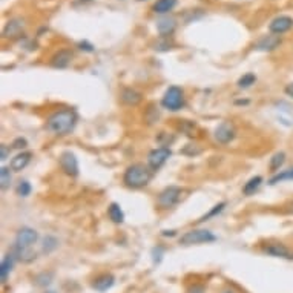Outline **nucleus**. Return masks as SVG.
I'll return each instance as SVG.
<instances>
[{
    "label": "nucleus",
    "mask_w": 293,
    "mask_h": 293,
    "mask_svg": "<svg viewBox=\"0 0 293 293\" xmlns=\"http://www.w3.org/2000/svg\"><path fill=\"white\" fill-rule=\"evenodd\" d=\"M226 207V203H220V204H217L211 212L209 214H206L204 217H201L200 218V223H203V221H207L209 218H212V217H215V215H218L220 212H223V209Z\"/></svg>",
    "instance_id": "obj_29"
},
{
    "label": "nucleus",
    "mask_w": 293,
    "mask_h": 293,
    "mask_svg": "<svg viewBox=\"0 0 293 293\" xmlns=\"http://www.w3.org/2000/svg\"><path fill=\"white\" fill-rule=\"evenodd\" d=\"M255 81H257V77H255V74H252V72H249V74H244L240 80H238V86L240 88H250L252 85H255Z\"/></svg>",
    "instance_id": "obj_27"
},
{
    "label": "nucleus",
    "mask_w": 293,
    "mask_h": 293,
    "mask_svg": "<svg viewBox=\"0 0 293 293\" xmlns=\"http://www.w3.org/2000/svg\"><path fill=\"white\" fill-rule=\"evenodd\" d=\"M177 23H175V18L172 17H161L158 22H157V31L161 34V35H169L174 32Z\"/></svg>",
    "instance_id": "obj_17"
},
{
    "label": "nucleus",
    "mask_w": 293,
    "mask_h": 293,
    "mask_svg": "<svg viewBox=\"0 0 293 293\" xmlns=\"http://www.w3.org/2000/svg\"><path fill=\"white\" fill-rule=\"evenodd\" d=\"M57 246H58V241L55 237H51V235L45 237V240H43V252L45 254H51L52 250L57 249Z\"/></svg>",
    "instance_id": "obj_28"
},
{
    "label": "nucleus",
    "mask_w": 293,
    "mask_h": 293,
    "mask_svg": "<svg viewBox=\"0 0 293 293\" xmlns=\"http://www.w3.org/2000/svg\"><path fill=\"white\" fill-rule=\"evenodd\" d=\"M172 155L171 149L169 148H158V149H154L149 155H148V163L151 166V169L157 171L160 167L169 160V157Z\"/></svg>",
    "instance_id": "obj_7"
},
{
    "label": "nucleus",
    "mask_w": 293,
    "mask_h": 293,
    "mask_svg": "<svg viewBox=\"0 0 293 293\" xmlns=\"http://www.w3.org/2000/svg\"><path fill=\"white\" fill-rule=\"evenodd\" d=\"M12 148H15V149H23V148H26V140L25 138H17L12 143Z\"/></svg>",
    "instance_id": "obj_34"
},
{
    "label": "nucleus",
    "mask_w": 293,
    "mask_h": 293,
    "mask_svg": "<svg viewBox=\"0 0 293 293\" xmlns=\"http://www.w3.org/2000/svg\"><path fill=\"white\" fill-rule=\"evenodd\" d=\"M292 28H293V18L289 17V15H280V17L272 20L270 25H269L270 32L277 34V35H281V34L287 32Z\"/></svg>",
    "instance_id": "obj_9"
},
{
    "label": "nucleus",
    "mask_w": 293,
    "mask_h": 293,
    "mask_svg": "<svg viewBox=\"0 0 293 293\" xmlns=\"http://www.w3.org/2000/svg\"><path fill=\"white\" fill-rule=\"evenodd\" d=\"M108 214H109V218H111L114 223H117V224H120V223L124 221V214H123V211H121L120 204H117V203H112V204L108 207Z\"/></svg>",
    "instance_id": "obj_22"
},
{
    "label": "nucleus",
    "mask_w": 293,
    "mask_h": 293,
    "mask_svg": "<svg viewBox=\"0 0 293 293\" xmlns=\"http://www.w3.org/2000/svg\"><path fill=\"white\" fill-rule=\"evenodd\" d=\"M181 197V189L177 186H169L158 195V206L161 209H169L174 207Z\"/></svg>",
    "instance_id": "obj_5"
},
{
    "label": "nucleus",
    "mask_w": 293,
    "mask_h": 293,
    "mask_svg": "<svg viewBox=\"0 0 293 293\" xmlns=\"http://www.w3.org/2000/svg\"><path fill=\"white\" fill-rule=\"evenodd\" d=\"M12 266H14V255L12 254H8L2 260V264H0V275H2V283L6 281L9 272L12 270Z\"/></svg>",
    "instance_id": "obj_19"
},
{
    "label": "nucleus",
    "mask_w": 293,
    "mask_h": 293,
    "mask_svg": "<svg viewBox=\"0 0 293 293\" xmlns=\"http://www.w3.org/2000/svg\"><path fill=\"white\" fill-rule=\"evenodd\" d=\"M234 138H235V128H234V124H230L229 121L221 123L215 129V140L221 144H227Z\"/></svg>",
    "instance_id": "obj_10"
},
{
    "label": "nucleus",
    "mask_w": 293,
    "mask_h": 293,
    "mask_svg": "<svg viewBox=\"0 0 293 293\" xmlns=\"http://www.w3.org/2000/svg\"><path fill=\"white\" fill-rule=\"evenodd\" d=\"M78 46H80L81 51H88V52H92L94 51V46L89 43V41H80Z\"/></svg>",
    "instance_id": "obj_36"
},
{
    "label": "nucleus",
    "mask_w": 293,
    "mask_h": 293,
    "mask_svg": "<svg viewBox=\"0 0 293 293\" xmlns=\"http://www.w3.org/2000/svg\"><path fill=\"white\" fill-rule=\"evenodd\" d=\"M138 2H143V0H138Z\"/></svg>",
    "instance_id": "obj_41"
},
{
    "label": "nucleus",
    "mask_w": 293,
    "mask_h": 293,
    "mask_svg": "<svg viewBox=\"0 0 293 293\" xmlns=\"http://www.w3.org/2000/svg\"><path fill=\"white\" fill-rule=\"evenodd\" d=\"M11 184V171L9 167H2V171H0V187H2V191H6Z\"/></svg>",
    "instance_id": "obj_26"
},
{
    "label": "nucleus",
    "mask_w": 293,
    "mask_h": 293,
    "mask_svg": "<svg viewBox=\"0 0 293 293\" xmlns=\"http://www.w3.org/2000/svg\"><path fill=\"white\" fill-rule=\"evenodd\" d=\"M280 43H281L280 35H274V34L264 35L257 41V49H260V51H274L280 46Z\"/></svg>",
    "instance_id": "obj_11"
},
{
    "label": "nucleus",
    "mask_w": 293,
    "mask_h": 293,
    "mask_svg": "<svg viewBox=\"0 0 293 293\" xmlns=\"http://www.w3.org/2000/svg\"><path fill=\"white\" fill-rule=\"evenodd\" d=\"M38 286H49L52 281V274H41L35 278Z\"/></svg>",
    "instance_id": "obj_31"
},
{
    "label": "nucleus",
    "mask_w": 293,
    "mask_h": 293,
    "mask_svg": "<svg viewBox=\"0 0 293 293\" xmlns=\"http://www.w3.org/2000/svg\"><path fill=\"white\" fill-rule=\"evenodd\" d=\"M14 252L23 263H29V261L35 260V254L32 252L31 249H15L14 247Z\"/></svg>",
    "instance_id": "obj_24"
},
{
    "label": "nucleus",
    "mask_w": 293,
    "mask_h": 293,
    "mask_svg": "<svg viewBox=\"0 0 293 293\" xmlns=\"http://www.w3.org/2000/svg\"><path fill=\"white\" fill-rule=\"evenodd\" d=\"M114 283H115V278L111 274H103L94 280L92 289H95L97 292H106L114 286Z\"/></svg>",
    "instance_id": "obj_14"
},
{
    "label": "nucleus",
    "mask_w": 293,
    "mask_h": 293,
    "mask_svg": "<svg viewBox=\"0 0 293 293\" xmlns=\"http://www.w3.org/2000/svg\"><path fill=\"white\" fill-rule=\"evenodd\" d=\"M17 194L20 197H28L31 194V184L28 181H20L17 186Z\"/></svg>",
    "instance_id": "obj_30"
},
{
    "label": "nucleus",
    "mask_w": 293,
    "mask_h": 293,
    "mask_svg": "<svg viewBox=\"0 0 293 293\" xmlns=\"http://www.w3.org/2000/svg\"><path fill=\"white\" fill-rule=\"evenodd\" d=\"M152 178V171L148 166L144 164H132L129 166L126 172H124L123 181L128 187H132V189H140V187H144Z\"/></svg>",
    "instance_id": "obj_2"
},
{
    "label": "nucleus",
    "mask_w": 293,
    "mask_h": 293,
    "mask_svg": "<svg viewBox=\"0 0 293 293\" xmlns=\"http://www.w3.org/2000/svg\"><path fill=\"white\" fill-rule=\"evenodd\" d=\"M71 58H72V52L69 49H61L51 58V65L57 69H63L71 63Z\"/></svg>",
    "instance_id": "obj_12"
},
{
    "label": "nucleus",
    "mask_w": 293,
    "mask_h": 293,
    "mask_svg": "<svg viewBox=\"0 0 293 293\" xmlns=\"http://www.w3.org/2000/svg\"><path fill=\"white\" fill-rule=\"evenodd\" d=\"M175 5H177V0H157L154 5V11L157 14H166V12L172 11Z\"/></svg>",
    "instance_id": "obj_20"
},
{
    "label": "nucleus",
    "mask_w": 293,
    "mask_h": 293,
    "mask_svg": "<svg viewBox=\"0 0 293 293\" xmlns=\"http://www.w3.org/2000/svg\"><path fill=\"white\" fill-rule=\"evenodd\" d=\"M163 235H164V237H167V235H171V237H172V235H175V232H174V230H164Z\"/></svg>",
    "instance_id": "obj_38"
},
{
    "label": "nucleus",
    "mask_w": 293,
    "mask_h": 293,
    "mask_svg": "<svg viewBox=\"0 0 293 293\" xmlns=\"http://www.w3.org/2000/svg\"><path fill=\"white\" fill-rule=\"evenodd\" d=\"M204 292H206V289L201 284H194L192 287H189V290H187V293H204Z\"/></svg>",
    "instance_id": "obj_33"
},
{
    "label": "nucleus",
    "mask_w": 293,
    "mask_h": 293,
    "mask_svg": "<svg viewBox=\"0 0 293 293\" xmlns=\"http://www.w3.org/2000/svg\"><path fill=\"white\" fill-rule=\"evenodd\" d=\"M141 100H143V95L135 89L126 88V89L121 91V101L124 104H128V106H137Z\"/></svg>",
    "instance_id": "obj_16"
},
{
    "label": "nucleus",
    "mask_w": 293,
    "mask_h": 293,
    "mask_svg": "<svg viewBox=\"0 0 293 293\" xmlns=\"http://www.w3.org/2000/svg\"><path fill=\"white\" fill-rule=\"evenodd\" d=\"M290 180L293 181V167H290V169H286V171L277 174L275 177H272L270 181H269V184L275 186V184H278L281 181H290Z\"/></svg>",
    "instance_id": "obj_23"
},
{
    "label": "nucleus",
    "mask_w": 293,
    "mask_h": 293,
    "mask_svg": "<svg viewBox=\"0 0 293 293\" xmlns=\"http://www.w3.org/2000/svg\"><path fill=\"white\" fill-rule=\"evenodd\" d=\"M38 240V234L31 227H23L18 230L15 237V249H31V246Z\"/></svg>",
    "instance_id": "obj_6"
},
{
    "label": "nucleus",
    "mask_w": 293,
    "mask_h": 293,
    "mask_svg": "<svg viewBox=\"0 0 293 293\" xmlns=\"http://www.w3.org/2000/svg\"><path fill=\"white\" fill-rule=\"evenodd\" d=\"M221 293H235L234 290H230V289H226V290H223Z\"/></svg>",
    "instance_id": "obj_39"
},
{
    "label": "nucleus",
    "mask_w": 293,
    "mask_h": 293,
    "mask_svg": "<svg viewBox=\"0 0 293 293\" xmlns=\"http://www.w3.org/2000/svg\"><path fill=\"white\" fill-rule=\"evenodd\" d=\"M264 252L272 255V257H277V258H292L290 257V252L289 249L284 246V244H269L264 247Z\"/></svg>",
    "instance_id": "obj_18"
},
{
    "label": "nucleus",
    "mask_w": 293,
    "mask_h": 293,
    "mask_svg": "<svg viewBox=\"0 0 293 293\" xmlns=\"http://www.w3.org/2000/svg\"><path fill=\"white\" fill-rule=\"evenodd\" d=\"M31 157H32L31 152H20V154H17V155L11 160V164H9V166H11V171H14V172L23 171L25 167L29 164Z\"/></svg>",
    "instance_id": "obj_13"
},
{
    "label": "nucleus",
    "mask_w": 293,
    "mask_h": 293,
    "mask_svg": "<svg viewBox=\"0 0 293 293\" xmlns=\"http://www.w3.org/2000/svg\"><path fill=\"white\" fill-rule=\"evenodd\" d=\"M75 123H77V114L71 109H63L54 112L48 118L46 128L55 135H66L74 129Z\"/></svg>",
    "instance_id": "obj_1"
},
{
    "label": "nucleus",
    "mask_w": 293,
    "mask_h": 293,
    "mask_svg": "<svg viewBox=\"0 0 293 293\" xmlns=\"http://www.w3.org/2000/svg\"><path fill=\"white\" fill-rule=\"evenodd\" d=\"M284 92H286L289 97H292V98H293V83H290V85H287V86H286Z\"/></svg>",
    "instance_id": "obj_37"
},
{
    "label": "nucleus",
    "mask_w": 293,
    "mask_h": 293,
    "mask_svg": "<svg viewBox=\"0 0 293 293\" xmlns=\"http://www.w3.org/2000/svg\"><path fill=\"white\" fill-rule=\"evenodd\" d=\"M171 48H172V43L169 40H161V41H158V43H155L154 49H157V51H169Z\"/></svg>",
    "instance_id": "obj_32"
},
{
    "label": "nucleus",
    "mask_w": 293,
    "mask_h": 293,
    "mask_svg": "<svg viewBox=\"0 0 293 293\" xmlns=\"http://www.w3.org/2000/svg\"><path fill=\"white\" fill-rule=\"evenodd\" d=\"M284 161H286V154L284 152H278V154H275L274 157H272V160H270V169H272V172L280 171V167L284 164Z\"/></svg>",
    "instance_id": "obj_25"
},
{
    "label": "nucleus",
    "mask_w": 293,
    "mask_h": 293,
    "mask_svg": "<svg viewBox=\"0 0 293 293\" xmlns=\"http://www.w3.org/2000/svg\"><path fill=\"white\" fill-rule=\"evenodd\" d=\"M9 155V148L6 144H2L0 146V160H6Z\"/></svg>",
    "instance_id": "obj_35"
},
{
    "label": "nucleus",
    "mask_w": 293,
    "mask_h": 293,
    "mask_svg": "<svg viewBox=\"0 0 293 293\" xmlns=\"http://www.w3.org/2000/svg\"><path fill=\"white\" fill-rule=\"evenodd\" d=\"M60 166H61V169L65 171V174H68L71 177L78 175V161L72 152L66 151L60 155Z\"/></svg>",
    "instance_id": "obj_8"
},
{
    "label": "nucleus",
    "mask_w": 293,
    "mask_h": 293,
    "mask_svg": "<svg viewBox=\"0 0 293 293\" xmlns=\"http://www.w3.org/2000/svg\"><path fill=\"white\" fill-rule=\"evenodd\" d=\"M261 183H263V177H254V178H250V180L244 184V187H243L244 195H252V194H255V192L260 189Z\"/></svg>",
    "instance_id": "obj_21"
},
{
    "label": "nucleus",
    "mask_w": 293,
    "mask_h": 293,
    "mask_svg": "<svg viewBox=\"0 0 293 293\" xmlns=\"http://www.w3.org/2000/svg\"><path fill=\"white\" fill-rule=\"evenodd\" d=\"M48 293H55V292H48Z\"/></svg>",
    "instance_id": "obj_40"
},
{
    "label": "nucleus",
    "mask_w": 293,
    "mask_h": 293,
    "mask_svg": "<svg viewBox=\"0 0 293 293\" xmlns=\"http://www.w3.org/2000/svg\"><path fill=\"white\" fill-rule=\"evenodd\" d=\"M22 29H23V20L22 18H12L3 28V37H6V38L17 37L20 32H22Z\"/></svg>",
    "instance_id": "obj_15"
},
{
    "label": "nucleus",
    "mask_w": 293,
    "mask_h": 293,
    "mask_svg": "<svg viewBox=\"0 0 293 293\" xmlns=\"http://www.w3.org/2000/svg\"><path fill=\"white\" fill-rule=\"evenodd\" d=\"M217 237L209 232L206 229H197V230H189L180 238V244L183 246H194V244H203V243H214Z\"/></svg>",
    "instance_id": "obj_3"
},
{
    "label": "nucleus",
    "mask_w": 293,
    "mask_h": 293,
    "mask_svg": "<svg viewBox=\"0 0 293 293\" xmlns=\"http://www.w3.org/2000/svg\"><path fill=\"white\" fill-rule=\"evenodd\" d=\"M161 104L169 111H180L184 106V94L178 86H171L163 95Z\"/></svg>",
    "instance_id": "obj_4"
}]
</instances>
